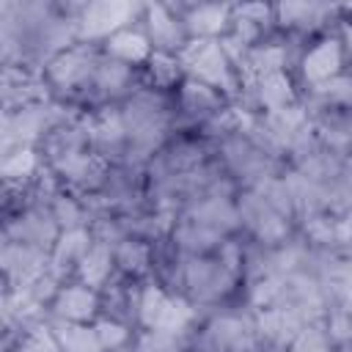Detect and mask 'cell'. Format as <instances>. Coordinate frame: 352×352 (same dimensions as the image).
Listing matches in <instances>:
<instances>
[{"mask_svg":"<svg viewBox=\"0 0 352 352\" xmlns=\"http://www.w3.org/2000/svg\"><path fill=\"white\" fill-rule=\"evenodd\" d=\"M182 63L201 77L204 82L214 85V88H226L231 91V74H228V60H226V50L212 41V38H195L190 44L182 47Z\"/></svg>","mask_w":352,"mask_h":352,"instance_id":"cell-1","label":"cell"},{"mask_svg":"<svg viewBox=\"0 0 352 352\" xmlns=\"http://www.w3.org/2000/svg\"><path fill=\"white\" fill-rule=\"evenodd\" d=\"M124 126L138 148H154L165 129L162 102L151 94H138L124 110Z\"/></svg>","mask_w":352,"mask_h":352,"instance_id":"cell-2","label":"cell"},{"mask_svg":"<svg viewBox=\"0 0 352 352\" xmlns=\"http://www.w3.org/2000/svg\"><path fill=\"white\" fill-rule=\"evenodd\" d=\"M129 14H135V6L129 3H118V0H102V3H91L82 8L80 16V30L85 36H107L110 30L121 28Z\"/></svg>","mask_w":352,"mask_h":352,"instance_id":"cell-3","label":"cell"},{"mask_svg":"<svg viewBox=\"0 0 352 352\" xmlns=\"http://www.w3.org/2000/svg\"><path fill=\"white\" fill-rule=\"evenodd\" d=\"M3 267L19 286H30L33 280H38L44 275L47 261H44L41 248H33L25 242H11L3 250Z\"/></svg>","mask_w":352,"mask_h":352,"instance_id":"cell-4","label":"cell"},{"mask_svg":"<svg viewBox=\"0 0 352 352\" xmlns=\"http://www.w3.org/2000/svg\"><path fill=\"white\" fill-rule=\"evenodd\" d=\"M187 286L195 297L212 300L231 286V270L223 261H192L187 264Z\"/></svg>","mask_w":352,"mask_h":352,"instance_id":"cell-5","label":"cell"},{"mask_svg":"<svg viewBox=\"0 0 352 352\" xmlns=\"http://www.w3.org/2000/svg\"><path fill=\"white\" fill-rule=\"evenodd\" d=\"M242 217L256 231V236L264 239V242H275L286 234L283 214L278 209H272L261 195H248L242 201Z\"/></svg>","mask_w":352,"mask_h":352,"instance_id":"cell-6","label":"cell"},{"mask_svg":"<svg viewBox=\"0 0 352 352\" xmlns=\"http://www.w3.org/2000/svg\"><path fill=\"white\" fill-rule=\"evenodd\" d=\"M96 66H99V63H94V55H91L88 50H80V47H77V50L60 52V55L50 63V77H52L58 85L72 88V85L88 80V77L96 72Z\"/></svg>","mask_w":352,"mask_h":352,"instance_id":"cell-7","label":"cell"},{"mask_svg":"<svg viewBox=\"0 0 352 352\" xmlns=\"http://www.w3.org/2000/svg\"><path fill=\"white\" fill-rule=\"evenodd\" d=\"M302 319H305V314L300 308H294V305H275V308H270L258 319V327H261V333L267 338L283 344V341H294L297 338V333L302 330Z\"/></svg>","mask_w":352,"mask_h":352,"instance_id":"cell-8","label":"cell"},{"mask_svg":"<svg viewBox=\"0 0 352 352\" xmlns=\"http://www.w3.org/2000/svg\"><path fill=\"white\" fill-rule=\"evenodd\" d=\"M50 118H52V113L47 107H30V104L19 107L16 113H11L6 118V143H14V140L22 143V140L38 138L47 129Z\"/></svg>","mask_w":352,"mask_h":352,"instance_id":"cell-9","label":"cell"},{"mask_svg":"<svg viewBox=\"0 0 352 352\" xmlns=\"http://www.w3.org/2000/svg\"><path fill=\"white\" fill-rule=\"evenodd\" d=\"M338 66H341V47H338V41H333V38L316 44V47L305 55V60H302L305 77H308L311 82H319V85L327 82V80H333L336 72H338Z\"/></svg>","mask_w":352,"mask_h":352,"instance_id":"cell-10","label":"cell"},{"mask_svg":"<svg viewBox=\"0 0 352 352\" xmlns=\"http://www.w3.org/2000/svg\"><path fill=\"white\" fill-rule=\"evenodd\" d=\"M11 234L16 236L14 242H25V245L41 248V245H50L55 239V220L41 214V212H30V214L19 217L11 226Z\"/></svg>","mask_w":352,"mask_h":352,"instance_id":"cell-11","label":"cell"},{"mask_svg":"<svg viewBox=\"0 0 352 352\" xmlns=\"http://www.w3.org/2000/svg\"><path fill=\"white\" fill-rule=\"evenodd\" d=\"M190 214H192V223H201V226L214 228V231L236 226V212L231 209V204L223 195H212V198L201 201L198 206H192Z\"/></svg>","mask_w":352,"mask_h":352,"instance_id":"cell-12","label":"cell"},{"mask_svg":"<svg viewBox=\"0 0 352 352\" xmlns=\"http://www.w3.org/2000/svg\"><path fill=\"white\" fill-rule=\"evenodd\" d=\"M55 311H58L60 316L72 319V322H82V319L94 316V311H96V297H94V292H88L85 286H69V289H63V292L58 294Z\"/></svg>","mask_w":352,"mask_h":352,"instance_id":"cell-13","label":"cell"},{"mask_svg":"<svg viewBox=\"0 0 352 352\" xmlns=\"http://www.w3.org/2000/svg\"><path fill=\"white\" fill-rule=\"evenodd\" d=\"M58 170L77 184H96L104 176V162L99 157H88V154L77 151V154L58 160Z\"/></svg>","mask_w":352,"mask_h":352,"instance_id":"cell-14","label":"cell"},{"mask_svg":"<svg viewBox=\"0 0 352 352\" xmlns=\"http://www.w3.org/2000/svg\"><path fill=\"white\" fill-rule=\"evenodd\" d=\"M91 239H88V231H82V228H69L58 242H55V253H52V264H55V270H63V267H69V264H80L82 261V256L91 250V245H88Z\"/></svg>","mask_w":352,"mask_h":352,"instance_id":"cell-15","label":"cell"},{"mask_svg":"<svg viewBox=\"0 0 352 352\" xmlns=\"http://www.w3.org/2000/svg\"><path fill=\"white\" fill-rule=\"evenodd\" d=\"M55 338H58L63 352H99L102 349L96 330H88L82 324H72V322H60L55 327Z\"/></svg>","mask_w":352,"mask_h":352,"instance_id":"cell-16","label":"cell"},{"mask_svg":"<svg viewBox=\"0 0 352 352\" xmlns=\"http://www.w3.org/2000/svg\"><path fill=\"white\" fill-rule=\"evenodd\" d=\"M209 341L217 349H248L250 346V330L239 319H217L209 327Z\"/></svg>","mask_w":352,"mask_h":352,"instance_id":"cell-17","label":"cell"},{"mask_svg":"<svg viewBox=\"0 0 352 352\" xmlns=\"http://www.w3.org/2000/svg\"><path fill=\"white\" fill-rule=\"evenodd\" d=\"M88 132H91V140H94V143H99L102 148H113V146L121 143V138H124V132H126L124 116L104 110V113H99V116L91 118Z\"/></svg>","mask_w":352,"mask_h":352,"instance_id":"cell-18","label":"cell"},{"mask_svg":"<svg viewBox=\"0 0 352 352\" xmlns=\"http://www.w3.org/2000/svg\"><path fill=\"white\" fill-rule=\"evenodd\" d=\"M148 28H151L154 44H160L162 50L179 47L182 33H179V25H176V19L168 14L165 6H154V8H148Z\"/></svg>","mask_w":352,"mask_h":352,"instance_id":"cell-19","label":"cell"},{"mask_svg":"<svg viewBox=\"0 0 352 352\" xmlns=\"http://www.w3.org/2000/svg\"><path fill=\"white\" fill-rule=\"evenodd\" d=\"M258 99L270 110L289 107V102H292V82H289V77L283 72H275V74L261 77L258 80Z\"/></svg>","mask_w":352,"mask_h":352,"instance_id":"cell-20","label":"cell"},{"mask_svg":"<svg viewBox=\"0 0 352 352\" xmlns=\"http://www.w3.org/2000/svg\"><path fill=\"white\" fill-rule=\"evenodd\" d=\"M283 60H286V52H283V47L267 44V47H258V50L248 52V58H245V69L261 80V77H267V74H275V72H280Z\"/></svg>","mask_w":352,"mask_h":352,"instance_id":"cell-21","label":"cell"},{"mask_svg":"<svg viewBox=\"0 0 352 352\" xmlns=\"http://www.w3.org/2000/svg\"><path fill=\"white\" fill-rule=\"evenodd\" d=\"M110 250L104 248V245H94L85 256H82V261H80V275H82V280L88 283V286H99V283H104V278L110 275Z\"/></svg>","mask_w":352,"mask_h":352,"instance_id":"cell-22","label":"cell"},{"mask_svg":"<svg viewBox=\"0 0 352 352\" xmlns=\"http://www.w3.org/2000/svg\"><path fill=\"white\" fill-rule=\"evenodd\" d=\"M226 22H228V8H220V6H198L187 14V28L201 36L217 33Z\"/></svg>","mask_w":352,"mask_h":352,"instance_id":"cell-23","label":"cell"},{"mask_svg":"<svg viewBox=\"0 0 352 352\" xmlns=\"http://www.w3.org/2000/svg\"><path fill=\"white\" fill-rule=\"evenodd\" d=\"M107 50L124 60H143L148 55V41L140 36V33H132V30H121L110 38Z\"/></svg>","mask_w":352,"mask_h":352,"instance_id":"cell-24","label":"cell"},{"mask_svg":"<svg viewBox=\"0 0 352 352\" xmlns=\"http://www.w3.org/2000/svg\"><path fill=\"white\" fill-rule=\"evenodd\" d=\"M327 8L324 6H314V3H286L278 8L280 14V22L283 25H297V28H314L319 25L322 14Z\"/></svg>","mask_w":352,"mask_h":352,"instance_id":"cell-25","label":"cell"},{"mask_svg":"<svg viewBox=\"0 0 352 352\" xmlns=\"http://www.w3.org/2000/svg\"><path fill=\"white\" fill-rule=\"evenodd\" d=\"M220 239V231L206 228L201 223H184L182 228H176V242L187 250H206Z\"/></svg>","mask_w":352,"mask_h":352,"instance_id":"cell-26","label":"cell"},{"mask_svg":"<svg viewBox=\"0 0 352 352\" xmlns=\"http://www.w3.org/2000/svg\"><path fill=\"white\" fill-rule=\"evenodd\" d=\"M33 168H36V157H33L30 148H22V146L14 154H6V160H3V176H6L8 184L22 182L25 176L33 173Z\"/></svg>","mask_w":352,"mask_h":352,"instance_id":"cell-27","label":"cell"},{"mask_svg":"<svg viewBox=\"0 0 352 352\" xmlns=\"http://www.w3.org/2000/svg\"><path fill=\"white\" fill-rule=\"evenodd\" d=\"M94 80H96V85L104 88V91H118V88L129 80V72H126L124 63H118V60H107V63H99V66H96Z\"/></svg>","mask_w":352,"mask_h":352,"instance_id":"cell-28","label":"cell"},{"mask_svg":"<svg viewBox=\"0 0 352 352\" xmlns=\"http://www.w3.org/2000/svg\"><path fill=\"white\" fill-rule=\"evenodd\" d=\"M182 99H184V107L192 113H204V110H212L217 104V96L212 94V88L201 85V82H187Z\"/></svg>","mask_w":352,"mask_h":352,"instance_id":"cell-29","label":"cell"},{"mask_svg":"<svg viewBox=\"0 0 352 352\" xmlns=\"http://www.w3.org/2000/svg\"><path fill=\"white\" fill-rule=\"evenodd\" d=\"M19 349L22 352H63L60 344H58V338H55V333H50L47 327L28 330L25 338H22V344H19Z\"/></svg>","mask_w":352,"mask_h":352,"instance_id":"cell-30","label":"cell"},{"mask_svg":"<svg viewBox=\"0 0 352 352\" xmlns=\"http://www.w3.org/2000/svg\"><path fill=\"white\" fill-rule=\"evenodd\" d=\"M165 302H168V297H165L160 289L148 286V289L143 292V300H140V319H143V322H146L151 330L160 324V316H162Z\"/></svg>","mask_w":352,"mask_h":352,"instance_id":"cell-31","label":"cell"},{"mask_svg":"<svg viewBox=\"0 0 352 352\" xmlns=\"http://www.w3.org/2000/svg\"><path fill=\"white\" fill-rule=\"evenodd\" d=\"M118 264L124 267V270H132V272H140V270H146V264H148V248L143 245V242H124L121 248H118Z\"/></svg>","mask_w":352,"mask_h":352,"instance_id":"cell-32","label":"cell"},{"mask_svg":"<svg viewBox=\"0 0 352 352\" xmlns=\"http://www.w3.org/2000/svg\"><path fill=\"white\" fill-rule=\"evenodd\" d=\"M319 94L330 102H338L344 107H352V77H333L319 85Z\"/></svg>","mask_w":352,"mask_h":352,"instance_id":"cell-33","label":"cell"},{"mask_svg":"<svg viewBox=\"0 0 352 352\" xmlns=\"http://www.w3.org/2000/svg\"><path fill=\"white\" fill-rule=\"evenodd\" d=\"M292 352H327V338L319 327H305L292 341Z\"/></svg>","mask_w":352,"mask_h":352,"instance_id":"cell-34","label":"cell"},{"mask_svg":"<svg viewBox=\"0 0 352 352\" xmlns=\"http://www.w3.org/2000/svg\"><path fill=\"white\" fill-rule=\"evenodd\" d=\"M140 352H179V341L173 333L151 330L140 338Z\"/></svg>","mask_w":352,"mask_h":352,"instance_id":"cell-35","label":"cell"},{"mask_svg":"<svg viewBox=\"0 0 352 352\" xmlns=\"http://www.w3.org/2000/svg\"><path fill=\"white\" fill-rule=\"evenodd\" d=\"M151 74H154V82H160V85H170V82L176 80V74H179L176 60H170L165 52H157V55L151 58Z\"/></svg>","mask_w":352,"mask_h":352,"instance_id":"cell-36","label":"cell"},{"mask_svg":"<svg viewBox=\"0 0 352 352\" xmlns=\"http://www.w3.org/2000/svg\"><path fill=\"white\" fill-rule=\"evenodd\" d=\"M96 336H99V341H102V346H121L124 341H126V330L121 327V324H116V322H99L96 324Z\"/></svg>","mask_w":352,"mask_h":352,"instance_id":"cell-37","label":"cell"},{"mask_svg":"<svg viewBox=\"0 0 352 352\" xmlns=\"http://www.w3.org/2000/svg\"><path fill=\"white\" fill-rule=\"evenodd\" d=\"M330 336L336 341H352V311L349 314H336L330 319Z\"/></svg>","mask_w":352,"mask_h":352,"instance_id":"cell-38","label":"cell"},{"mask_svg":"<svg viewBox=\"0 0 352 352\" xmlns=\"http://www.w3.org/2000/svg\"><path fill=\"white\" fill-rule=\"evenodd\" d=\"M80 209H77V204L74 201H69V198H60L58 204H55V220H60V223H66L69 228H74L77 223H80Z\"/></svg>","mask_w":352,"mask_h":352,"instance_id":"cell-39","label":"cell"},{"mask_svg":"<svg viewBox=\"0 0 352 352\" xmlns=\"http://www.w3.org/2000/svg\"><path fill=\"white\" fill-rule=\"evenodd\" d=\"M344 36H346V44H349V50H352V25L344 30Z\"/></svg>","mask_w":352,"mask_h":352,"instance_id":"cell-40","label":"cell"}]
</instances>
